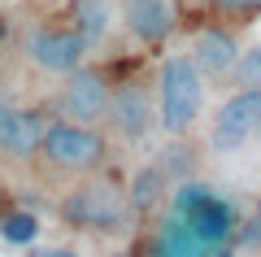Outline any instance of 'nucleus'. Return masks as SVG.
<instances>
[{
	"instance_id": "obj_20",
	"label": "nucleus",
	"mask_w": 261,
	"mask_h": 257,
	"mask_svg": "<svg viewBox=\"0 0 261 257\" xmlns=\"http://www.w3.org/2000/svg\"><path fill=\"white\" fill-rule=\"evenodd\" d=\"M214 257H235V244H222V248H214Z\"/></svg>"
},
{
	"instance_id": "obj_13",
	"label": "nucleus",
	"mask_w": 261,
	"mask_h": 257,
	"mask_svg": "<svg viewBox=\"0 0 261 257\" xmlns=\"http://www.w3.org/2000/svg\"><path fill=\"white\" fill-rule=\"evenodd\" d=\"M70 22L79 27V35H83L87 44H96V39H105L109 27H113V5L109 0H79L74 9H70Z\"/></svg>"
},
{
	"instance_id": "obj_11",
	"label": "nucleus",
	"mask_w": 261,
	"mask_h": 257,
	"mask_svg": "<svg viewBox=\"0 0 261 257\" xmlns=\"http://www.w3.org/2000/svg\"><path fill=\"white\" fill-rule=\"evenodd\" d=\"M174 179L166 175V166L161 161H148L140 166L135 175H130V205H135V222H148L157 209L170 205V192H174Z\"/></svg>"
},
{
	"instance_id": "obj_14",
	"label": "nucleus",
	"mask_w": 261,
	"mask_h": 257,
	"mask_svg": "<svg viewBox=\"0 0 261 257\" xmlns=\"http://www.w3.org/2000/svg\"><path fill=\"white\" fill-rule=\"evenodd\" d=\"M209 18L222 22V27L244 31L261 18V0H209Z\"/></svg>"
},
{
	"instance_id": "obj_9",
	"label": "nucleus",
	"mask_w": 261,
	"mask_h": 257,
	"mask_svg": "<svg viewBox=\"0 0 261 257\" xmlns=\"http://www.w3.org/2000/svg\"><path fill=\"white\" fill-rule=\"evenodd\" d=\"M122 27L140 48H166L183 27V0H122Z\"/></svg>"
},
{
	"instance_id": "obj_8",
	"label": "nucleus",
	"mask_w": 261,
	"mask_h": 257,
	"mask_svg": "<svg viewBox=\"0 0 261 257\" xmlns=\"http://www.w3.org/2000/svg\"><path fill=\"white\" fill-rule=\"evenodd\" d=\"M257 131H261V87L231 92L209 118V148L214 153H240Z\"/></svg>"
},
{
	"instance_id": "obj_10",
	"label": "nucleus",
	"mask_w": 261,
	"mask_h": 257,
	"mask_svg": "<svg viewBox=\"0 0 261 257\" xmlns=\"http://www.w3.org/2000/svg\"><path fill=\"white\" fill-rule=\"evenodd\" d=\"M240 31L235 27H222V22L209 18L205 27H196L192 35V61L200 65V74H205L209 83H226L235 70V61H240Z\"/></svg>"
},
{
	"instance_id": "obj_21",
	"label": "nucleus",
	"mask_w": 261,
	"mask_h": 257,
	"mask_svg": "<svg viewBox=\"0 0 261 257\" xmlns=\"http://www.w3.org/2000/svg\"><path fill=\"white\" fill-rule=\"evenodd\" d=\"M39 257H74V253H65V248H48V253H39Z\"/></svg>"
},
{
	"instance_id": "obj_3",
	"label": "nucleus",
	"mask_w": 261,
	"mask_h": 257,
	"mask_svg": "<svg viewBox=\"0 0 261 257\" xmlns=\"http://www.w3.org/2000/svg\"><path fill=\"white\" fill-rule=\"evenodd\" d=\"M205 92L209 79L192 61V53H170L157 65V113L170 139H187L196 131L200 113H205Z\"/></svg>"
},
{
	"instance_id": "obj_4",
	"label": "nucleus",
	"mask_w": 261,
	"mask_h": 257,
	"mask_svg": "<svg viewBox=\"0 0 261 257\" xmlns=\"http://www.w3.org/2000/svg\"><path fill=\"white\" fill-rule=\"evenodd\" d=\"M105 131H109L113 144H122V148H144L148 144V139L161 131L157 79H148V74L118 79L113 101H109V118H105Z\"/></svg>"
},
{
	"instance_id": "obj_19",
	"label": "nucleus",
	"mask_w": 261,
	"mask_h": 257,
	"mask_svg": "<svg viewBox=\"0 0 261 257\" xmlns=\"http://www.w3.org/2000/svg\"><path fill=\"white\" fill-rule=\"evenodd\" d=\"M5 53H9V22L0 18V57H5Z\"/></svg>"
},
{
	"instance_id": "obj_24",
	"label": "nucleus",
	"mask_w": 261,
	"mask_h": 257,
	"mask_svg": "<svg viewBox=\"0 0 261 257\" xmlns=\"http://www.w3.org/2000/svg\"><path fill=\"white\" fill-rule=\"evenodd\" d=\"M152 257H157V253H152Z\"/></svg>"
},
{
	"instance_id": "obj_5",
	"label": "nucleus",
	"mask_w": 261,
	"mask_h": 257,
	"mask_svg": "<svg viewBox=\"0 0 261 257\" xmlns=\"http://www.w3.org/2000/svg\"><path fill=\"white\" fill-rule=\"evenodd\" d=\"M53 118L57 113L48 105H18L9 96H0V170L31 179Z\"/></svg>"
},
{
	"instance_id": "obj_23",
	"label": "nucleus",
	"mask_w": 261,
	"mask_h": 257,
	"mask_svg": "<svg viewBox=\"0 0 261 257\" xmlns=\"http://www.w3.org/2000/svg\"><path fill=\"white\" fill-rule=\"evenodd\" d=\"M257 209H261V201H257Z\"/></svg>"
},
{
	"instance_id": "obj_1",
	"label": "nucleus",
	"mask_w": 261,
	"mask_h": 257,
	"mask_svg": "<svg viewBox=\"0 0 261 257\" xmlns=\"http://www.w3.org/2000/svg\"><path fill=\"white\" fill-rule=\"evenodd\" d=\"M109 161H113V135L105 127L53 118V127H48V135H44V148H39V157H35L31 179L65 192V188H74L79 179L105 170Z\"/></svg>"
},
{
	"instance_id": "obj_2",
	"label": "nucleus",
	"mask_w": 261,
	"mask_h": 257,
	"mask_svg": "<svg viewBox=\"0 0 261 257\" xmlns=\"http://www.w3.org/2000/svg\"><path fill=\"white\" fill-rule=\"evenodd\" d=\"M57 214L70 231L83 236H118L135 222V205H130V183L122 175H113L109 166L96 175L79 179L74 188H65Z\"/></svg>"
},
{
	"instance_id": "obj_22",
	"label": "nucleus",
	"mask_w": 261,
	"mask_h": 257,
	"mask_svg": "<svg viewBox=\"0 0 261 257\" xmlns=\"http://www.w3.org/2000/svg\"><path fill=\"white\" fill-rule=\"evenodd\" d=\"M5 205H9V196H5V188H0V209H5Z\"/></svg>"
},
{
	"instance_id": "obj_17",
	"label": "nucleus",
	"mask_w": 261,
	"mask_h": 257,
	"mask_svg": "<svg viewBox=\"0 0 261 257\" xmlns=\"http://www.w3.org/2000/svg\"><path fill=\"white\" fill-rule=\"evenodd\" d=\"M161 166H166V175L170 179H192V170H196V161H192V148H183V139H170V148H166V157H161Z\"/></svg>"
},
{
	"instance_id": "obj_16",
	"label": "nucleus",
	"mask_w": 261,
	"mask_h": 257,
	"mask_svg": "<svg viewBox=\"0 0 261 257\" xmlns=\"http://www.w3.org/2000/svg\"><path fill=\"white\" fill-rule=\"evenodd\" d=\"M0 236L9 240V244H35L39 240V218L27 209H9L0 218Z\"/></svg>"
},
{
	"instance_id": "obj_7",
	"label": "nucleus",
	"mask_w": 261,
	"mask_h": 257,
	"mask_svg": "<svg viewBox=\"0 0 261 257\" xmlns=\"http://www.w3.org/2000/svg\"><path fill=\"white\" fill-rule=\"evenodd\" d=\"M87 39L79 35L74 22H35L22 35V57L35 74L44 79H65L87 61Z\"/></svg>"
},
{
	"instance_id": "obj_12",
	"label": "nucleus",
	"mask_w": 261,
	"mask_h": 257,
	"mask_svg": "<svg viewBox=\"0 0 261 257\" xmlns=\"http://www.w3.org/2000/svg\"><path fill=\"white\" fill-rule=\"evenodd\" d=\"M152 253H157V257H214V244H209V240H200L183 218L166 214L157 240H152Z\"/></svg>"
},
{
	"instance_id": "obj_15",
	"label": "nucleus",
	"mask_w": 261,
	"mask_h": 257,
	"mask_svg": "<svg viewBox=\"0 0 261 257\" xmlns=\"http://www.w3.org/2000/svg\"><path fill=\"white\" fill-rule=\"evenodd\" d=\"M226 87H231V92H252V87H261V44H252V48L240 53Z\"/></svg>"
},
{
	"instance_id": "obj_18",
	"label": "nucleus",
	"mask_w": 261,
	"mask_h": 257,
	"mask_svg": "<svg viewBox=\"0 0 261 257\" xmlns=\"http://www.w3.org/2000/svg\"><path fill=\"white\" fill-rule=\"evenodd\" d=\"M235 248H261V209L252 222H244L240 231H235Z\"/></svg>"
},
{
	"instance_id": "obj_6",
	"label": "nucleus",
	"mask_w": 261,
	"mask_h": 257,
	"mask_svg": "<svg viewBox=\"0 0 261 257\" xmlns=\"http://www.w3.org/2000/svg\"><path fill=\"white\" fill-rule=\"evenodd\" d=\"M113 87H118V74L113 65H79L74 74L57 79V92L48 101V109L65 122H87V127H105L109 118V101Z\"/></svg>"
}]
</instances>
